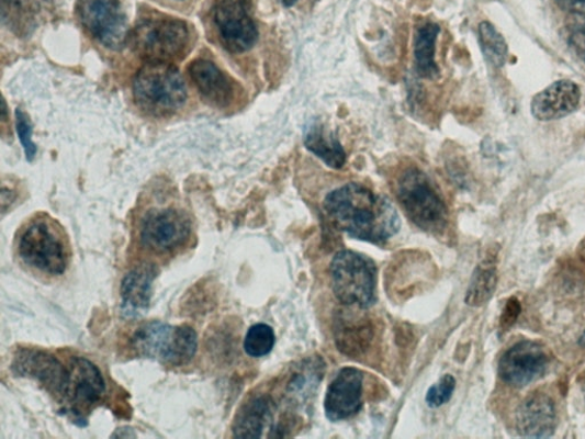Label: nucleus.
Returning <instances> with one entry per match:
<instances>
[{
    "mask_svg": "<svg viewBox=\"0 0 585 439\" xmlns=\"http://www.w3.org/2000/svg\"><path fill=\"white\" fill-rule=\"evenodd\" d=\"M324 207L334 225L360 240L384 243L401 229L395 206L358 183H348L329 192Z\"/></svg>",
    "mask_w": 585,
    "mask_h": 439,
    "instance_id": "nucleus-1",
    "label": "nucleus"
},
{
    "mask_svg": "<svg viewBox=\"0 0 585 439\" xmlns=\"http://www.w3.org/2000/svg\"><path fill=\"white\" fill-rule=\"evenodd\" d=\"M130 40L148 64H172L183 57L191 37L184 21L151 12L137 21Z\"/></svg>",
    "mask_w": 585,
    "mask_h": 439,
    "instance_id": "nucleus-2",
    "label": "nucleus"
},
{
    "mask_svg": "<svg viewBox=\"0 0 585 439\" xmlns=\"http://www.w3.org/2000/svg\"><path fill=\"white\" fill-rule=\"evenodd\" d=\"M131 344L133 350L145 359L182 367L196 354L199 340L190 326H173L155 320L138 327Z\"/></svg>",
    "mask_w": 585,
    "mask_h": 439,
    "instance_id": "nucleus-3",
    "label": "nucleus"
},
{
    "mask_svg": "<svg viewBox=\"0 0 585 439\" xmlns=\"http://www.w3.org/2000/svg\"><path fill=\"white\" fill-rule=\"evenodd\" d=\"M136 104L154 116L177 112L187 100V87L180 71L171 64H148L133 80Z\"/></svg>",
    "mask_w": 585,
    "mask_h": 439,
    "instance_id": "nucleus-4",
    "label": "nucleus"
},
{
    "mask_svg": "<svg viewBox=\"0 0 585 439\" xmlns=\"http://www.w3.org/2000/svg\"><path fill=\"white\" fill-rule=\"evenodd\" d=\"M397 199L410 222L429 232H442L448 225V207L439 190L426 173L406 169L397 181Z\"/></svg>",
    "mask_w": 585,
    "mask_h": 439,
    "instance_id": "nucleus-5",
    "label": "nucleus"
},
{
    "mask_svg": "<svg viewBox=\"0 0 585 439\" xmlns=\"http://www.w3.org/2000/svg\"><path fill=\"white\" fill-rule=\"evenodd\" d=\"M334 294L346 306L371 307L376 300V268L365 256L339 252L330 263Z\"/></svg>",
    "mask_w": 585,
    "mask_h": 439,
    "instance_id": "nucleus-6",
    "label": "nucleus"
},
{
    "mask_svg": "<svg viewBox=\"0 0 585 439\" xmlns=\"http://www.w3.org/2000/svg\"><path fill=\"white\" fill-rule=\"evenodd\" d=\"M211 19L221 44L232 53L247 52L258 42L250 0H216Z\"/></svg>",
    "mask_w": 585,
    "mask_h": 439,
    "instance_id": "nucleus-7",
    "label": "nucleus"
},
{
    "mask_svg": "<svg viewBox=\"0 0 585 439\" xmlns=\"http://www.w3.org/2000/svg\"><path fill=\"white\" fill-rule=\"evenodd\" d=\"M77 16L94 40L111 49H121L128 40L123 0H78Z\"/></svg>",
    "mask_w": 585,
    "mask_h": 439,
    "instance_id": "nucleus-8",
    "label": "nucleus"
},
{
    "mask_svg": "<svg viewBox=\"0 0 585 439\" xmlns=\"http://www.w3.org/2000/svg\"><path fill=\"white\" fill-rule=\"evenodd\" d=\"M19 254L22 260L45 273L63 274L68 266L64 240L43 219L33 223L20 237Z\"/></svg>",
    "mask_w": 585,
    "mask_h": 439,
    "instance_id": "nucleus-9",
    "label": "nucleus"
},
{
    "mask_svg": "<svg viewBox=\"0 0 585 439\" xmlns=\"http://www.w3.org/2000/svg\"><path fill=\"white\" fill-rule=\"evenodd\" d=\"M548 367L549 357L543 347L535 341L522 340L500 357L498 374L508 386L524 389L543 376Z\"/></svg>",
    "mask_w": 585,
    "mask_h": 439,
    "instance_id": "nucleus-10",
    "label": "nucleus"
},
{
    "mask_svg": "<svg viewBox=\"0 0 585 439\" xmlns=\"http://www.w3.org/2000/svg\"><path fill=\"white\" fill-rule=\"evenodd\" d=\"M191 230L189 218L175 209L151 211L142 226V241L158 254L173 251L188 239Z\"/></svg>",
    "mask_w": 585,
    "mask_h": 439,
    "instance_id": "nucleus-11",
    "label": "nucleus"
},
{
    "mask_svg": "<svg viewBox=\"0 0 585 439\" xmlns=\"http://www.w3.org/2000/svg\"><path fill=\"white\" fill-rule=\"evenodd\" d=\"M363 373L346 368L331 381L325 397L326 417L340 421L353 417L361 408L363 395Z\"/></svg>",
    "mask_w": 585,
    "mask_h": 439,
    "instance_id": "nucleus-12",
    "label": "nucleus"
},
{
    "mask_svg": "<svg viewBox=\"0 0 585 439\" xmlns=\"http://www.w3.org/2000/svg\"><path fill=\"white\" fill-rule=\"evenodd\" d=\"M556 427V409L553 399L536 393L528 396L516 412V429L525 438H549Z\"/></svg>",
    "mask_w": 585,
    "mask_h": 439,
    "instance_id": "nucleus-13",
    "label": "nucleus"
},
{
    "mask_svg": "<svg viewBox=\"0 0 585 439\" xmlns=\"http://www.w3.org/2000/svg\"><path fill=\"white\" fill-rule=\"evenodd\" d=\"M13 369L21 375L37 379L48 391L64 396L68 381V368H65L54 356L40 350L23 349L18 352Z\"/></svg>",
    "mask_w": 585,
    "mask_h": 439,
    "instance_id": "nucleus-14",
    "label": "nucleus"
},
{
    "mask_svg": "<svg viewBox=\"0 0 585 439\" xmlns=\"http://www.w3.org/2000/svg\"><path fill=\"white\" fill-rule=\"evenodd\" d=\"M105 392V383L98 367L83 357H72L64 397L78 407L98 403Z\"/></svg>",
    "mask_w": 585,
    "mask_h": 439,
    "instance_id": "nucleus-15",
    "label": "nucleus"
},
{
    "mask_svg": "<svg viewBox=\"0 0 585 439\" xmlns=\"http://www.w3.org/2000/svg\"><path fill=\"white\" fill-rule=\"evenodd\" d=\"M581 91L571 80H559L537 94L532 101V114L542 122L564 119L575 112Z\"/></svg>",
    "mask_w": 585,
    "mask_h": 439,
    "instance_id": "nucleus-16",
    "label": "nucleus"
},
{
    "mask_svg": "<svg viewBox=\"0 0 585 439\" xmlns=\"http://www.w3.org/2000/svg\"><path fill=\"white\" fill-rule=\"evenodd\" d=\"M189 75L194 87L211 103L217 106L229 105L236 95L234 81L209 60H196L189 66Z\"/></svg>",
    "mask_w": 585,
    "mask_h": 439,
    "instance_id": "nucleus-17",
    "label": "nucleus"
},
{
    "mask_svg": "<svg viewBox=\"0 0 585 439\" xmlns=\"http://www.w3.org/2000/svg\"><path fill=\"white\" fill-rule=\"evenodd\" d=\"M304 146L320 158L327 167L339 170L345 167L347 156L338 136L320 121H313L304 132Z\"/></svg>",
    "mask_w": 585,
    "mask_h": 439,
    "instance_id": "nucleus-18",
    "label": "nucleus"
},
{
    "mask_svg": "<svg viewBox=\"0 0 585 439\" xmlns=\"http://www.w3.org/2000/svg\"><path fill=\"white\" fill-rule=\"evenodd\" d=\"M156 277V269L150 264H143L127 273L121 290L125 313L137 315L149 307Z\"/></svg>",
    "mask_w": 585,
    "mask_h": 439,
    "instance_id": "nucleus-19",
    "label": "nucleus"
},
{
    "mask_svg": "<svg viewBox=\"0 0 585 439\" xmlns=\"http://www.w3.org/2000/svg\"><path fill=\"white\" fill-rule=\"evenodd\" d=\"M440 27L434 22H426L416 27L414 37V58L417 76L434 79L439 75L435 60L437 37Z\"/></svg>",
    "mask_w": 585,
    "mask_h": 439,
    "instance_id": "nucleus-20",
    "label": "nucleus"
},
{
    "mask_svg": "<svg viewBox=\"0 0 585 439\" xmlns=\"http://www.w3.org/2000/svg\"><path fill=\"white\" fill-rule=\"evenodd\" d=\"M271 402L260 396L248 402L239 412L234 424V436L238 438H260L271 421Z\"/></svg>",
    "mask_w": 585,
    "mask_h": 439,
    "instance_id": "nucleus-21",
    "label": "nucleus"
},
{
    "mask_svg": "<svg viewBox=\"0 0 585 439\" xmlns=\"http://www.w3.org/2000/svg\"><path fill=\"white\" fill-rule=\"evenodd\" d=\"M336 334L339 349L350 356L363 353L373 338V329L370 323L356 316H352V318L344 316L339 320Z\"/></svg>",
    "mask_w": 585,
    "mask_h": 439,
    "instance_id": "nucleus-22",
    "label": "nucleus"
},
{
    "mask_svg": "<svg viewBox=\"0 0 585 439\" xmlns=\"http://www.w3.org/2000/svg\"><path fill=\"white\" fill-rule=\"evenodd\" d=\"M45 0H3V21L18 33H27L37 25Z\"/></svg>",
    "mask_w": 585,
    "mask_h": 439,
    "instance_id": "nucleus-23",
    "label": "nucleus"
},
{
    "mask_svg": "<svg viewBox=\"0 0 585 439\" xmlns=\"http://www.w3.org/2000/svg\"><path fill=\"white\" fill-rule=\"evenodd\" d=\"M497 270L493 261L485 260L473 273L465 295L471 307H482L492 299L497 286Z\"/></svg>",
    "mask_w": 585,
    "mask_h": 439,
    "instance_id": "nucleus-24",
    "label": "nucleus"
},
{
    "mask_svg": "<svg viewBox=\"0 0 585 439\" xmlns=\"http://www.w3.org/2000/svg\"><path fill=\"white\" fill-rule=\"evenodd\" d=\"M480 43L485 59L495 68L504 67L508 59V45L493 24L482 22L480 24Z\"/></svg>",
    "mask_w": 585,
    "mask_h": 439,
    "instance_id": "nucleus-25",
    "label": "nucleus"
},
{
    "mask_svg": "<svg viewBox=\"0 0 585 439\" xmlns=\"http://www.w3.org/2000/svg\"><path fill=\"white\" fill-rule=\"evenodd\" d=\"M274 341L273 329L267 324H257L248 329L244 348L247 354L258 359L272 350Z\"/></svg>",
    "mask_w": 585,
    "mask_h": 439,
    "instance_id": "nucleus-26",
    "label": "nucleus"
},
{
    "mask_svg": "<svg viewBox=\"0 0 585 439\" xmlns=\"http://www.w3.org/2000/svg\"><path fill=\"white\" fill-rule=\"evenodd\" d=\"M567 43L585 65V14H573L566 25Z\"/></svg>",
    "mask_w": 585,
    "mask_h": 439,
    "instance_id": "nucleus-27",
    "label": "nucleus"
},
{
    "mask_svg": "<svg viewBox=\"0 0 585 439\" xmlns=\"http://www.w3.org/2000/svg\"><path fill=\"white\" fill-rule=\"evenodd\" d=\"M457 381L451 374L443 375L438 383L432 386L426 397L430 407H439L448 403L455 391Z\"/></svg>",
    "mask_w": 585,
    "mask_h": 439,
    "instance_id": "nucleus-28",
    "label": "nucleus"
},
{
    "mask_svg": "<svg viewBox=\"0 0 585 439\" xmlns=\"http://www.w3.org/2000/svg\"><path fill=\"white\" fill-rule=\"evenodd\" d=\"M16 131L26 158L33 159L37 151V148L33 143V127L30 120H27L20 109H18L16 112Z\"/></svg>",
    "mask_w": 585,
    "mask_h": 439,
    "instance_id": "nucleus-29",
    "label": "nucleus"
},
{
    "mask_svg": "<svg viewBox=\"0 0 585 439\" xmlns=\"http://www.w3.org/2000/svg\"><path fill=\"white\" fill-rule=\"evenodd\" d=\"M521 313L520 302L516 297H510L507 302L503 317H500V327L508 329L518 319Z\"/></svg>",
    "mask_w": 585,
    "mask_h": 439,
    "instance_id": "nucleus-30",
    "label": "nucleus"
},
{
    "mask_svg": "<svg viewBox=\"0 0 585 439\" xmlns=\"http://www.w3.org/2000/svg\"><path fill=\"white\" fill-rule=\"evenodd\" d=\"M562 10L573 14H585V0H554Z\"/></svg>",
    "mask_w": 585,
    "mask_h": 439,
    "instance_id": "nucleus-31",
    "label": "nucleus"
},
{
    "mask_svg": "<svg viewBox=\"0 0 585 439\" xmlns=\"http://www.w3.org/2000/svg\"><path fill=\"white\" fill-rule=\"evenodd\" d=\"M166 2L175 5H185L189 4L191 0H166Z\"/></svg>",
    "mask_w": 585,
    "mask_h": 439,
    "instance_id": "nucleus-32",
    "label": "nucleus"
},
{
    "mask_svg": "<svg viewBox=\"0 0 585 439\" xmlns=\"http://www.w3.org/2000/svg\"><path fill=\"white\" fill-rule=\"evenodd\" d=\"M296 2L297 0H282V3L288 8L293 7Z\"/></svg>",
    "mask_w": 585,
    "mask_h": 439,
    "instance_id": "nucleus-33",
    "label": "nucleus"
},
{
    "mask_svg": "<svg viewBox=\"0 0 585 439\" xmlns=\"http://www.w3.org/2000/svg\"><path fill=\"white\" fill-rule=\"evenodd\" d=\"M580 345L585 347V331L583 333L582 337L580 338Z\"/></svg>",
    "mask_w": 585,
    "mask_h": 439,
    "instance_id": "nucleus-34",
    "label": "nucleus"
},
{
    "mask_svg": "<svg viewBox=\"0 0 585 439\" xmlns=\"http://www.w3.org/2000/svg\"><path fill=\"white\" fill-rule=\"evenodd\" d=\"M584 396H585V386H584Z\"/></svg>",
    "mask_w": 585,
    "mask_h": 439,
    "instance_id": "nucleus-35",
    "label": "nucleus"
}]
</instances>
